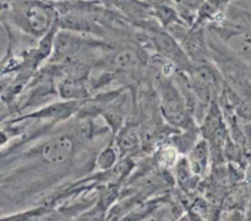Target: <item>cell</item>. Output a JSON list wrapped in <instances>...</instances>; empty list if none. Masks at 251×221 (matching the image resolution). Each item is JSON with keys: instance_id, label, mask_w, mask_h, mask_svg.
Segmentation results:
<instances>
[{"instance_id": "obj_10", "label": "cell", "mask_w": 251, "mask_h": 221, "mask_svg": "<svg viewBox=\"0 0 251 221\" xmlns=\"http://www.w3.org/2000/svg\"><path fill=\"white\" fill-rule=\"evenodd\" d=\"M229 1L230 0H203L202 5L198 10V17L194 24V28H198L205 22L216 19L218 15L222 14Z\"/></svg>"}, {"instance_id": "obj_15", "label": "cell", "mask_w": 251, "mask_h": 221, "mask_svg": "<svg viewBox=\"0 0 251 221\" xmlns=\"http://www.w3.org/2000/svg\"><path fill=\"white\" fill-rule=\"evenodd\" d=\"M221 221H244V215L239 210H229L223 214Z\"/></svg>"}, {"instance_id": "obj_5", "label": "cell", "mask_w": 251, "mask_h": 221, "mask_svg": "<svg viewBox=\"0 0 251 221\" xmlns=\"http://www.w3.org/2000/svg\"><path fill=\"white\" fill-rule=\"evenodd\" d=\"M86 44H87V41L75 32L65 31V29L58 31L54 39L53 53H51L50 59L55 63L71 60L80 52H82Z\"/></svg>"}, {"instance_id": "obj_8", "label": "cell", "mask_w": 251, "mask_h": 221, "mask_svg": "<svg viewBox=\"0 0 251 221\" xmlns=\"http://www.w3.org/2000/svg\"><path fill=\"white\" fill-rule=\"evenodd\" d=\"M211 147L210 144L206 139H200L196 141V144L191 147L188 154L189 164H190L191 169L198 177L205 176L207 172L208 165L211 160Z\"/></svg>"}, {"instance_id": "obj_9", "label": "cell", "mask_w": 251, "mask_h": 221, "mask_svg": "<svg viewBox=\"0 0 251 221\" xmlns=\"http://www.w3.org/2000/svg\"><path fill=\"white\" fill-rule=\"evenodd\" d=\"M112 63L115 70H120L122 73H135L139 70L141 59L135 49L124 48L115 54Z\"/></svg>"}, {"instance_id": "obj_4", "label": "cell", "mask_w": 251, "mask_h": 221, "mask_svg": "<svg viewBox=\"0 0 251 221\" xmlns=\"http://www.w3.org/2000/svg\"><path fill=\"white\" fill-rule=\"evenodd\" d=\"M220 34L226 47L242 59L244 63H251V29L248 26L221 28Z\"/></svg>"}, {"instance_id": "obj_7", "label": "cell", "mask_w": 251, "mask_h": 221, "mask_svg": "<svg viewBox=\"0 0 251 221\" xmlns=\"http://www.w3.org/2000/svg\"><path fill=\"white\" fill-rule=\"evenodd\" d=\"M181 44L190 60L196 61L198 64L207 63L210 58V51L207 48L206 34L203 33L201 27L194 28L193 31L186 33V36L181 41Z\"/></svg>"}, {"instance_id": "obj_3", "label": "cell", "mask_w": 251, "mask_h": 221, "mask_svg": "<svg viewBox=\"0 0 251 221\" xmlns=\"http://www.w3.org/2000/svg\"><path fill=\"white\" fill-rule=\"evenodd\" d=\"M14 21L26 33L34 37H43L53 28L55 12L49 5L38 0L22 1L12 11Z\"/></svg>"}, {"instance_id": "obj_11", "label": "cell", "mask_w": 251, "mask_h": 221, "mask_svg": "<svg viewBox=\"0 0 251 221\" xmlns=\"http://www.w3.org/2000/svg\"><path fill=\"white\" fill-rule=\"evenodd\" d=\"M117 145L122 155H129L136 151L140 146L139 128L136 125H127L120 130Z\"/></svg>"}, {"instance_id": "obj_1", "label": "cell", "mask_w": 251, "mask_h": 221, "mask_svg": "<svg viewBox=\"0 0 251 221\" xmlns=\"http://www.w3.org/2000/svg\"><path fill=\"white\" fill-rule=\"evenodd\" d=\"M76 155V142L71 135L56 134L49 139L39 142L33 149L25 154L21 162L26 165L25 168H19L20 173L31 171L32 173L61 169L74 160Z\"/></svg>"}, {"instance_id": "obj_2", "label": "cell", "mask_w": 251, "mask_h": 221, "mask_svg": "<svg viewBox=\"0 0 251 221\" xmlns=\"http://www.w3.org/2000/svg\"><path fill=\"white\" fill-rule=\"evenodd\" d=\"M156 88L164 119L176 128L190 129L193 127L191 110L178 83H174L169 75L161 74L156 78Z\"/></svg>"}, {"instance_id": "obj_12", "label": "cell", "mask_w": 251, "mask_h": 221, "mask_svg": "<svg viewBox=\"0 0 251 221\" xmlns=\"http://www.w3.org/2000/svg\"><path fill=\"white\" fill-rule=\"evenodd\" d=\"M176 181L179 186L185 191L193 189L196 186V179L199 178L194 171L191 169L190 164H189L188 157H181L176 162Z\"/></svg>"}, {"instance_id": "obj_16", "label": "cell", "mask_w": 251, "mask_h": 221, "mask_svg": "<svg viewBox=\"0 0 251 221\" xmlns=\"http://www.w3.org/2000/svg\"><path fill=\"white\" fill-rule=\"evenodd\" d=\"M181 221H195V220H194V218H191V216H188V218L185 216V218H183V220Z\"/></svg>"}, {"instance_id": "obj_6", "label": "cell", "mask_w": 251, "mask_h": 221, "mask_svg": "<svg viewBox=\"0 0 251 221\" xmlns=\"http://www.w3.org/2000/svg\"><path fill=\"white\" fill-rule=\"evenodd\" d=\"M152 43L156 47L157 52L166 59L183 66H190V59L186 55L183 47L176 43V39L166 31H153Z\"/></svg>"}, {"instance_id": "obj_13", "label": "cell", "mask_w": 251, "mask_h": 221, "mask_svg": "<svg viewBox=\"0 0 251 221\" xmlns=\"http://www.w3.org/2000/svg\"><path fill=\"white\" fill-rule=\"evenodd\" d=\"M47 211L48 209L41 206V208L32 209L28 211H22L20 214H14V215H10L9 218H2L1 221H38L39 219L46 215Z\"/></svg>"}, {"instance_id": "obj_14", "label": "cell", "mask_w": 251, "mask_h": 221, "mask_svg": "<svg viewBox=\"0 0 251 221\" xmlns=\"http://www.w3.org/2000/svg\"><path fill=\"white\" fill-rule=\"evenodd\" d=\"M118 154L113 147H107L103 150L97 157V167L100 171H109L115 166Z\"/></svg>"}]
</instances>
